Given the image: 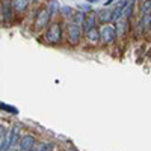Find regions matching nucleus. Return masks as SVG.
<instances>
[{"label": "nucleus", "mask_w": 151, "mask_h": 151, "mask_svg": "<svg viewBox=\"0 0 151 151\" xmlns=\"http://www.w3.org/2000/svg\"><path fill=\"white\" fill-rule=\"evenodd\" d=\"M71 8H68V6H64L62 8V14H64V17H70V14H71Z\"/></svg>", "instance_id": "nucleus-17"}, {"label": "nucleus", "mask_w": 151, "mask_h": 151, "mask_svg": "<svg viewBox=\"0 0 151 151\" xmlns=\"http://www.w3.org/2000/svg\"><path fill=\"white\" fill-rule=\"evenodd\" d=\"M11 151H20V150H11Z\"/></svg>", "instance_id": "nucleus-20"}, {"label": "nucleus", "mask_w": 151, "mask_h": 151, "mask_svg": "<svg viewBox=\"0 0 151 151\" xmlns=\"http://www.w3.org/2000/svg\"><path fill=\"white\" fill-rule=\"evenodd\" d=\"M59 9V5L55 2V0H50V3H48V11H50V14H55V12H58Z\"/></svg>", "instance_id": "nucleus-16"}, {"label": "nucleus", "mask_w": 151, "mask_h": 151, "mask_svg": "<svg viewBox=\"0 0 151 151\" xmlns=\"http://www.w3.org/2000/svg\"><path fill=\"white\" fill-rule=\"evenodd\" d=\"M82 27H83L85 33H86L88 30L94 29V27H95V14L86 15V17H85V21H83V24H82Z\"/></svg>", "instance_id": "nucleus-6"}, {"label": "nucleus", "mask_w": 151, "mask_h": 151, "mask_svg": "<svg viewBox=\"0 0 151 151\" xmlns=\"http://www.w3.org/2000/svg\"><path fill=\"white\" fill-rule=\"evenodd\" d=\"M6 133H8V132H6V129L3 127V125H0V139H3V137L6 136Z\"/></svg>", "instance_id": "nucleus-18"}, {"label": "nucleus", "mask_w": 151, "mask_h": 151, "mask_svg": "<svg viewBox=\"0 0 151 151\" xmlns=\"http://www.w3.org/2000/svg\"><path fill=\"white\" fill-rule=\"evenodd\" d=\"M98 0H88V3H97Z\"/></svg>", "instance_id": "nucleus-19"}, {"label": "nucleus", "mask_w": 151, "mask_h": 151, "mask_svg": "<svg viewBox=\"0 0 151 151\" xmlns=\"http://www.w3.org/2000/svg\"><path fill=\"white\" fill-rule=\"evenodd\" d=\"M115 29H116V36L124 35L125 32H127V20H118Z\"/></svg>", "instance_id": "nucleus-11"}, {"label": "nucleus", "mask_w": 151, "mask_h": 151, "mask_svg": "<svg viewBox=\"0 0 151 151\" xmlns=\"http://www.w3.org/2000/svg\"><path fill=\"white\" fill-rule=\"evenodd\" d=\"M98 20L101 21L103 24H107L109 21H112V11H107V9H103L98 12Z\"/></svg>", "instance_id": "nucleus-10"}, {"label": "nucleus", "mask_w": 151, "mask_h": 151, "mask_svg": "<svg viewBox=\"0 0 151 151\" xmlns=\"http://www.w3.org/2000/svg\"><path fill=\"white\" fill-rule=\"evenodd\" d=\"M62 40V27L59 23H53L45 32V41L48 44H59Z\"/></svg>", "instance_id": "nucleus-2"}, {"label": "nucleus", "mask_w": 151, "mask_h": 151, "mask_svg": "<svg viewBox=\"0 0 151 151\" xmlns=\"http://www.w3.org/2000/svg\"><path fill=\"white\" fill-rule=\"evenodd\" d=\"M29 6V0H12V8L17 12H24Z\"/></svg>", "instance_id": "nucleus-8"}, {"label": "nucleus", "mask_w": 151, "mask_h": 151, "mask_svg": "<svg viewBox=\"0 0 151 151\" xmlns=\"http://www.w3.org/2000/svg\"><path fill=\"white\" fill-rule=\"evenodd\" d=\"M0 109H2V110H6V112H9V113H12V115H17V113H18L17 107L8 106V104H5V103H0Z\"/></svg>", "instance_id": "nucleus-15"}, {"label": "nucleus", "mask_w": 151, "mask_h": 151, "mask_svg": "<svg viewBox=\"0 0 151 151\" xmlns=\"http://www.w3.org/2000/svg\"><path fill=\"white\" fill-rule=\"evenodd\" d=\"M67 38H68V42L71 45H77L80 42V38H82V29L77 24L71 23L68 26V33H67Z\"/></svg>", "instance_id": "nucleus-4"}, {"label": "nucleus", "mask_w": 151, "mask_h": 151, "mask_svg": "<svg viewBox=\"0 0 151 151\" xmlns=\"http://www.w3.org/2000/svg\"><path fill=\"white\" fill-rule=\"evenodd\" d=\"M150 9H151V0H144L142 5H141V15L148 14Z\"/></svg>", "instance_id": "nucleus-14"}, {"label": "nucleus", "mask_w": 151, "mask_h": 151, "mask_svg": "<svg viewBox=\"0 0 151 151\" xmlns=\"http://www.w3.org/2000/svg\"><path fill=\"white\" fill-rule=\"evenodd\" d=\"M33 147H35L33 136L26 134V136H23L21 139H20V150H21V151H32Z\"/></svg>", "instance_id": "nucleus-5"}, {"label": "nucleus", "mask_w": 151, "mask_h": 151, "mask_svg": "<svg viewBox=\"0 0 151 151\" xmlns=\"http://www.w3.org/2000/svg\"><path fill=\"white\" fill-rule=\"evenodd\" d=\"M85 14L83 12H74V14L71 15V18H73V23L74 24H77V26H82L83 24V21H85Z\"/></svg>", "instance_id": "nucleus-13"}, {"label": "nucleus", "mask_w": 151, "mask_h": 151, "mask_svg": "<svg viewBox=\"0 0 151 151\" xmlns=\"http://www.w3.org/2000/svg\"><path fill=\"white\" fill-rule=\"evenodd\" d=\"M85 35H86V40L89 41V42H92V44H97V42L100 41V30H98L97 27L88 30Z\"/></svg>", "instance_id": "nucleus-7"}, {"label": "nucleus", "mask_w": 151, "mask_h": 151, "mask_svg": "<svg viewBox=\"0 0 151 151\" xmlns=\"http://www.w3.org/2000/svg\"><path fill=\"white\" fill-rule=\"evenodd\" d=\"M115 40H116V29H115V26L103 24V27L100 29V41H101L104 45H109Z\"/></svg>", "instance_id": "nucleus-1"}, {"label": "nucleus", "mask_w": 151, "mask_h": 151, "mask_svg": "<svg viewBox=\"0 0 151 151\" xmlns=\"http://www.w3.org/2000/svg\"><path fill=\"white\" fill-rule=\"evenodd\" d=\"M133 14V0H127V5L122 8V17L125 20H129Z\"/></svg>", "instance_id": "nucleus-12"}, {"label": "nucleus", "mask_w": 151, "mask_h": 151, "mask_svg": "<svg viewBox=\"0 0 151 151\" xmlns=\"http://www.w3.org/2000/svg\"><path fill=\"white\" fill-rule=\"evenodd\" d=\"M11 8H12V3H9V2H3V3H2V14H3V21H9V20H11V15H12Z\"/></svg>", "instance_id": "nucleus-9"}, {"label": "nucleus", "mask_w": 151, "mask_h": 151, "mask_svg": "<svg viewBox=\"0 0 151 151\" xmlns=\"http://www.w3.org/2000/svg\"><path fill=\"white\" fill-rule=\"evenodd\" d=\"M50 11H48V8H42V9H40L38 11V14H36V18H35V30H41V29H44L47 24H48V20H50Z\"/></svg>", "instance_id": "nucleus-3"}]
</instances>
